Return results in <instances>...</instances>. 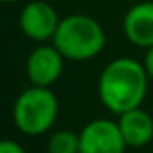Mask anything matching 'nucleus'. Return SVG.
I'll return each instance as SVG.
<instances>
[{
	"instance_id": "obj_1",
	"label": "nucleus",
	"mask_w": 153,
	"mask_h": 153,
	"mask_svg": "<svg viewBox=\"0 0 153 153\" xmlns=\"http://www.w3.org/2000/svg\"><path fill=\"white\" fill-rule=\"evenodd\" d=\"M149 76L144 63L133 58H115L101 72L97 94L105 108L112 114H124L139 108L148 94Z\"/></svg>"
},
{
	"instance_id": "obj_2",
	"label": "nucleus",
	"mask_w": 153,
	"mask_h": 153,
	"mask_svg": "<svg viewBox=\"0 0 153 153\" xmlns=\"http://www.w3.org/2000/svg\"><path fill=\"white\" fill-rule=\"evenodd\" d=\"M52 43L65 59L87 61L101 54L106 45V34L96 18L88 15H68L61 18Z\"/></svg>"
},
{
	"instance_id": "obj_3",
	"label": "nucleus",
	"mask_w": 153,
	"mask_h": 153,
	"mask_svg": "<svg viewBox=\"0 0 153 153\" xmlns=\"http://www.w3.org/2000/svg\"><path fill=\"white\" fill-rule=\"evenodd\" d=\"M58 97L49 87H29L15 101L13 121L16 128L29 137H38L49 131L58 119Z\"/></svg>"
},
{
	"instance_id": "obj_4",
	"label": "nucleus",
	"mask_w": 153,
	"mask_h": 153,
	"mask_svg": "<svg viewBox=\"0 0 153 153\" xmlns=\"http://www.w3.org/2000/svg\"><path fill=\"white\" fill-rule=\"evenodd\" d=\"M128 148L119 123L94 119L79 131V153H124Z\"/></svg>"
},
{
	"instance_id": "obj_5",
	"label": "nucleus",
	"mask_w": 153,
	"mask_h": 153,
	"mask_svg": "<svg viewBox=\"0 0 153 153\" xmlns=\"http://www.w3.org/2000/svg\"><path fill=\"white\" fill-rule=\"evenodd\" d=\"M59 22L61 18L54 9V6H51L49 2H43V0H33V2L25 4L18 16L20 31L29 40L38 43H45L52 40Z\"/></svg>"
},
{
	"instance_id": "obj_6",
	"label": "nucleus",
	"mask_w": 153,
	"mask_h": 153,
	"mask_svg": "<svg viewBox=\"0 0 153 153\" xmlns=\"http://www.w3.org/2000/svg\"><path fill=\"white\" fill-rule=\"evenodd\" d=\"M65 56L56 49V45L40 43L31 51L25 63V74L31 85L36 87H51L54 85L63 72Z\"/></svg>"
},
{
	"instance_id": "obj_7",
	"label": "nucleus",
	"mask_w": 153,
	"mask_h": 153,
	"mask_svg": "<svg viewBox=\"0 0 153 153\" xmlns=\"http://www.w3.org/2000/svg\"><path fill=\"white\" fill-rule=\"evenodd\" d=\"M123 33L140 49L153 47V0H139L123 18Z\"/></svg>"
},
{
	"instance_id": "obj_8",
	"label": "nucleus",
	"mask_w": 153,
	"mask_h": 153,
	"mask_svg": "<svg viewBox=\"0 0 153 153\" xmlns=\"http://www.w3.org/2000/svg\"><path fill=\"white\" fill-rule=\"evenodd\" d=\"M117 123L128 148H142L153 140V117L140 106L121 114Z\"/></svg>"
},
{
	"instance_id": "obj_9",
	"label": "nucleus",
	"mask_w": 153,
	"mask_h": 153,
	"mask_svg": "<svg viewBox=\"0 0 153 153\" xmlns=\"http://www.w3.org/2000/svg\"><path fill=\"white\" fill-rule=\"evenodd\" d=\"M47 153H79V133L56 130L47 142Z\"/></svg>"
},
{
	"instance_id": "obj_10",
	"label": "nucleus",
	"mask_w": 153,
	"mask_h": 153,
	"mask_svg": "<svg viewBox=\"0 0 153 153\" xmlns=\"http://www.w3.org/2000/svg\"><path fill=\"white\" fill-rule=\"evenodd\" d=\"M0 153H25V149L16 140L4 139L2 142H0Z\"/></svg>"
},
{
	"instance_id": "obj_11",
	"label": "nucleus",
	"mask_w": 153,
	"mask_h": 153,
	"mask_svg": "<svg viewBox=\"0 0 153 153\" xmlns=\"http://www.w3.org/2000/svg\"><path fill=\"white\" fill-rule=\"evenodd\" d=\"M144 68L149 76V79H153V47L146 49V56H144Z\"/></svg>"
},
{
	"instance_id": "obj_12",
	"label": "nucleus",
	"mask_w": 153,
	"mask_h": 153,
	"mask_svg": "<svg viewBox=\"0 0 153 153\" xmlns=\"http://www.w3.org/2000/svg\"><path fill=\"white\" fill-rule=\"evenodd\" d=\"M2 2H6V4H13V2H18V0H2Z\"/></svg>"
}]
</instances>
